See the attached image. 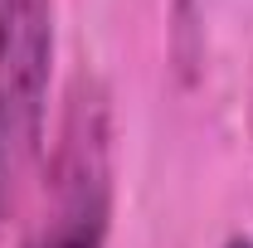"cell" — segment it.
<instances>
[{
	"label": "cell",
	"mask_w": 253,
	"mask_h": 248,
	"mask_svg": "<svg viewBox=\"0 0 253 248\" xmlns=\"http://www.w3.org/2000/svg\"><path fill=\"white\" fill-rule=\"evenodd\" d=\"M59 0H0V229L44 151Z\"/></svg>",
	"instance_id": "cell-2"
},
{
	"label": "cell",
	"mask_w": 253,
	"mask_h": 248,
	"mask_svg": "<svg viewBox=\"0 0 253 248\" xmlns=\"http://www.w3.org/2000/svg\"><path fill=\"white\" fill-rule=\"evenodd\" d=\"M229 248H253V239H234V244H229Z\"/></svg>",
	"instance_id": "cell-3"
},
{
	"label": "cell",
	"mask_w": 253,
	"mask_h": 248,
	"mask_svg": "<svg viewBox=\"0 0 253 248\" xmlns=\"http://www.w3.org/2000/svg\"><path fill=\"white\" fill-rule=\"evenodd\" d=\"M112 229V97L78 73L63 97L44 190L20 248H107Z\"/></svg>",
	"instance_id": "cell-1"
}]
</instances>
